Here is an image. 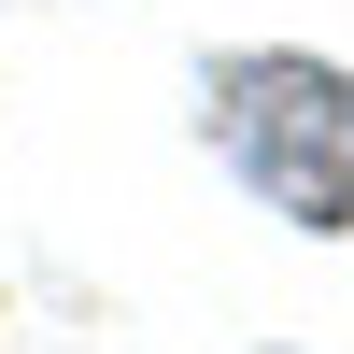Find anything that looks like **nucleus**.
Returning <instances> with one entry per match:
<instances>
[{
	"label": "nucleus",
	"mask_w": 354,
	"mask_h": 354,
	"mask_svg": "<svg viewBox=\"0 0 354 354\" xmlns=\"http://www.w3.org/2000/svg\"><path fill=\"white\" fill-rule=\"evenodd\" d=\"M198 128L213 156L312 241H354V71L312 43H241L198 71Z\"/></svg>",
	"instance_id": "f257e3e1"
}]
</instances>
